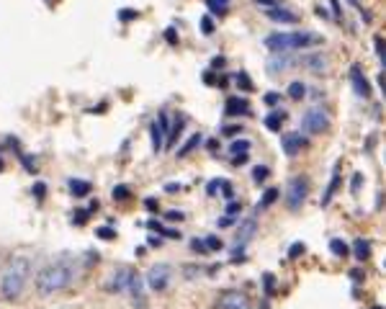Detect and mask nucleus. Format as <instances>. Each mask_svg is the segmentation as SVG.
Instances as JSON below:
<instances>
[{"label": "nucleus", "mask_w": 386, "mask_h": 309, "mask_svg": "<svg viewBox=\"0 0 386 309\" xmlns=\"http://www.w3.org/2000/svg\"><path fill=\"white\" fill-rule=\"evenodd\" d=\"M75 278H78V260L70 255H62V258L47 263L36 273V291L41 297H52V294H59L67 286H72Z\"/></svg>", "instance_id": "1"}, {"label": "nucleus", "mask_w": 386, "mask_h": 309, "mask_svg": "<svg viewBox=\"0 0 386 309\" xmlns=\"http://www.w3.org/2000/svg\"><path fill=\"white\" fill-rule=\"evenodd\" d=\"M28 278H31V260L28 258H16L8 263V268L3 271V278H0V294H3V299L13 302L18 299Z\"/></svg>", "instance_id": "2"}, {"label": "nucleus", "mask_w": 386, "mask_h": 309, "mask_svg": "<svg viewBox=\"0 0 386 309\" xmlns=\"http://www.w3.org/2000/svg\"><path fill=\"white\" fill-rule=\"evenodd\" d=\"M322 39L317 34H306V31H296V34H271L265 36V46L271 52H293L304 49V46H317Z\"/></svg>", "instance_id": "3"}, {"label": "nucleus", "mask_w": 386, "mask_h": 309, "mask_svg": "<svg viewBox=\"0 0 386 309\" xmlns=\"http://www.w3.org/2000/svg\"><path fill=\"white\" fill-rule=\"evenodd\" d=\"M306 193H309V180L304 175L291 178L289 180V188H286V206L296 211L306 201Z\"/></svg>", "instance_id": "4"}, {"label": "nucleus", "mask_w": 386, "mask_h": 309, "mask_svg": "<svg viewBox=\"0 0 386 309\" xmlns=\"http://www.w3.org/2000/svg\"><path fill=\"white\" fill-rule=\"evenodd\" d=\"M327 127H330V119L322 108H309L301 116V132H306V134H322Z\"/></svg>", "instance_id": "5"}, {"label": "nucleus", "mask_w": 386, "mask_h": 309, "mask_svg": "<svg viewBox=\"0 0 386 309\" xmlns=\"http://www.w3.org/2000/svg\"><path fill=\"white\" fill-rule=\"evenodd\" d=\"M168 281H170V266H165V263H157L147 273V286L152 291H162L168 286Z\"/></svg>", "instance_id": "6"}, {"label": "nucleus", "mask_w": 386, "mask_h": 309, "mask_svg": "<svg viewBox=\"0 0 386 309\" xmlns=\"http://www.w3.org/2000/svg\"><path fill=\"white\" fill-rule=\"evenodd\" d=\"M293 65H296V59L289 52H273V57L268 59L265 70H268V75H278V72H284V70H289Z\"/></svg>", "instance_id": "7"}, {"label": "nucleus", "mask_w": 386, "mask_h": 309, "mask_svg": "<svg viewBox=\"0 0 386 309\" xmlns=\"http://www.w3.org/2000/svg\"><path fill=\"white\" fill-rule=\"evenodd\" d=\"M281 147H284V152L289 157H296V154L306 147V139L301 134H284L281 137Z\"/></svg>", "instance_id": "8"}, {"label": "nucleus", "mask_w": 386, "mask_h": 309, "mask_svg": "<svg viewBox=\"0 0 386 309\" xmlns=\"http://www.w3.org/2000/svg\"><path fill=\"white\" fill-rule=\"evenodd\" d=\"M258 232V222H255V216H247V219H242V224H240V232H237V247H245L250 240H252V235Z\"/></svg>", "instance_id": "9"}, {"label": "nucleus", "mask_w": 386, "mask_h": 309, "mask_svg": "<svg viewBox=\"0 0 386 309\" xmlns=\"http://www.w3.org/2000/svg\"><path fill=\"white\" fill-rule=\"evenodd\" d=\"M350 83H353L355 93H358L361 98H368L371 96V85H368V80L363 77V72H361L358 65H353V70H350Z\"/></svg>", "instance_id": "10"}, {"label": "nucleus", "mask_w": 386, "mask_h": 309, "mask_svg": "<svg viewBox=\"0 0 386 309\" xmlns=\"http://www.w3.org/2000/svg\"><path fill=\"white\" fill-rule=\"evenodd\" d=\"M131 276H134V271H131V268H126V266L116 268V273L111 276V289H113V291H124V289H129Z\"/></svg>", "instance_id": "11"}, {"label": "nucleus", "mask_w": 386, "mask_h": 309, "mask_svg": "<svg viewBox=\"0 0 386 309\" xmlns=\"http://www.w3.org/2000/svg\"><path fill=\"white\" fill-rule=\"evenodd\" d=\"M224 114H227V116L250 114V103H247L245 98H240V96H232V98H227V103H224Z\"/></svg>", "instance_id": "12"}, {"label": "nucleus", "mask_w": 386, "mask_h": 309, "mask_svg": "<svg viewBox=\"0 0 386 309\" xmlns=\"http://www.w3.org/2000/svg\"><path fill=\"white\" fill-rule=\"evenodd\" d=\"M150 134H152V150H155V154H160L162 150H165V129L160 127L157 119L150 124Z\"/></svg>", "instance_id": "13"}, {"label": "nucleus", "mask_w": 386, "mask_h": 309, "mask_svg": "<svg viewBox=\"0 0 386 309\" xmlns=\"http://www.w3.org/2000/svg\"><path fill=\"white\" fill-rule=\"evenodd\" d=\"M337 185H340V162H335V167H332V178L327 183V191H324V196H322V206H330V201H332V196L337 191Z\"/></svg>", "instance_id": "14"}, {"label": "nucleus", "mask_w": 386, "mask_h": 309, "mask_svg": "<svg viewBox=\"0 0 386 309\" xmlns=\"http://www.w3.org/2000/svg\"><path fill=\"white\" fill-rule=\"evenodd\" d=\"M268 13V18L271 21H276V23H296V13H291V10H286V8H268L265 10Z\"/></svg>", "instance_id": "15"}, {"label": "nucleus", "mask_w": 386, "mask_h": 309, "mask_svg": "<svg viewBox=\"0 0 386 309\" xmlns=\"http://www.w3.org/2000/svg\"><path fill=\"white\" fill-rule=\"evenodd\" d=\"M301 65H304V67H309L314 75H322L324 70H327V59H324L322 54H309V57H304V59H301Z\"/></svg>", "instance_id": "16"}, {"label": "nucleus", "mask_w": 386, "mask_h": 309, "mask_svg": "<svg viewBox=\"0 0 386 309\" xmlns=\"http://www.w3.org/2000/svg\"><path fill=\"white\" fill-rule=\"evenodd\" d=\"M353 255H355V260H368L371 258V245L363 240V237H358V240H355L353 242Z\"/></svg>", "instance_id": "17"}, {"label": "nucleus", "mask_w": 386, "mask_h": 309, "mask_svg": "<svg viewBox=\"0 0 386 309\" xmlns=\"http://www.w3.org/2000/svg\"><path fill=\"white\" fill-rule=\"evenodd\" d=\"M183 127H186V116H183V114H178L175 121H173V129H168V147H173V142H175L178 137H181Z\"/></svg>", "instance_id": "18"}, {"label": "nucleus", "mask_w": 386, "mask_h": 309, "mask_svg": "<svg viewBox=\"0 0 386 309\" xmlns=\"http://www.w3.org/2000/svg\"><path fill=\"white\" fill-rule=\"evenodd\" d=\"M129 289H131V294H134V304L137 307H142L144 304V291H142V276H131V281H129Z\"/></svg>", "instance_id": "19"}, {"label": "nucleus", "mask_w": 386, "mask_h": 309, "mask_svg": "<svg viewBox=\"0 0 386 309\" xmlns=\"http://www.w3.org/2000/svg\"><path fill=\"white\" fill-rule=\"evenodd\" d=\"M70 191H72V196H75V198H85L88 193L93 191V185L88 183V180H70Z\"/></svg>", "instance_id": "20"}, {"label": "nucleus", "mask_w": 386, "mask_h": 309, "mask_svg": "<svg viewBox=\"0 0 386 309\" xmlns=\"http://www.w3.org/2000/svg\"><path fill=\"white\" fill-rule=\"evenodd\" d=\"M201 142H203V137H201V134H191L188 142H186L183 147H178V157H188V154H191L193 150H196Z\"/></svg>", "instance_id": "21"}, {"label": "nucleus", "mask_w": 386, "mask_h": 309, "mask_svg": "<svg viewBox=\"0 0 386 309\" xmlns=\"http://www.w3.org/2000/svg\"><path fill=\"white\" fill-rule=\"evenodd\" d=\"M284 119H286V111H273V114L265 116V127H268L271 132H281V124H284Z\"/></svg>", "instance_id": "22"}, {"label": "nucleus", "mask_w": 386, "mask_h": 309, "mask_svg": "<svg viewBox=\"0 0 386 309\" xmlns=\"http://www.w3.org/2000/svg\"><path fill=\"white\" fill-rule=\"evenodd\" d=\"M306 96V85L301 83V80H293L291 85H289V98L291 101H301Z\"/></svg>", "instance_id": "23"}, {"label": "nucleus", "mask_w": 386, "mask_h": 309, "mask_svg": "<svg viewBox=\"0 0 386 309\" xmlns=\"http://www.w3.org/2000/svg\"><path fill=\"white\" fill-rule=\"evenodd\" d=\"M229 152L234 154V157H237V154H247L250 152V142H247V139H237V142L229 145Z\"/></svg>", "instance_id": "24"}, {"label": "nucleus", "mask_w": 386, "mask_h": 309, "mask_svg": "<svg viewBox=\"0 0 386 309\" xmlns=\"http://www.w3.org/2000/svg\"><path fill=\"white\" fill-rule=\"evenodd\" d=\"M330 250H332V255H337V258H348V245L343 242V240H332L330 242Z\"/></svg>", "instance_id": "25"}, {"label": "nucleus", "mask_w": 386, "mask_h": 309, "mask_svg": "<svg viewBox=\"0 0 386 309\" xmlns=\"http://www.w3.org/2000/svg\"><path fill=\"white\" fill-rule=\"evenodd\" d=\"M111 196H113V201H126L131 196V188H129V185H113Z\"/></svg>", "instance_id": "26"}, {"label": "nucleus", "mask_w": 386, "mask_h": 309, "mask_svg": "<svg viewBox=\"0 0 386 309\" xmlns=\"http://www.w3.org/2000/svg\"><path fill=\"white\" fill-rule=\"evenodd\" d=\"M276 198H278V188H268V191L263 193V201L258 204V211H260V209H265V206H271Z\"/></svg>", "instance_id": "27"}, {"label": "nucleus", "mask_w": 386, "mask_h": 309, "mask_svg": "<svg viewBox=\"0 0 386 309\" xmlns=\"http://www.w3.org/2000/svg\"><path fill=\"white\" fill-rule=\"evenodd\" d=\"M150 227H152V229H157V232H160V235H165V237H170V240H178V237H181V232H175V229H168V227H162V224H157L155 219L150 222Z\"/></svg>", "instance_id": "28"}, {"label": "nucleus", "mask_w": 386, "mask_h": 309, "mask_svg": "<svg viewBox=\"0 0 386 309\" xmlns=\"http://www.w3.org/2000/svg\"><path fill=\"white\" fill-rule=\"evenodd\" d=\"M221 309H245V302H242V297H227L221 302Z\"/></svg>", "instance_id": "29"}, {"label": "nucleus", "mask_w": 386, "mask_h": 309, "mask_svg": "<svg viewBox=\"0 0 386 309\" xmlns=\"http://www.w3.org/2000/svg\"><path fill=\"white\" fill-rule=\"evenodd\" d=\"M268 175H271V170L265 167V165H255V167H252V180H255V183H263Z\"/></svg>", "instance_id": "30"}, {"label": "nucleus", "mask_w": 386, "mask_h": 309, "mask_svg": "<svg viewBox=\"0 0 386 309\" xmlns=\"http://www.w3.org/2000/svg\"><path fill=\"white\" fill-rule=\"evenodd\" d=\"M304 253H306V245H304V242H293V245L289 247V258H291V260H296V258L304 255Z\"/></svg>", "instance_id": "31"}, {"label": "nucleus", "mask_w": 386, "mask_h": 309, "mask_svg": "<svg viewBox=\"0 0 386 309\" xmlns=\"http://www.w3.org/2000/svg\"><path fill=\"white\" fill-rule=\"evenodd\" d=\"M137 15H139V10H134V8H121V10H118V18H121L124 23H129V21H134V18H137Z\"/></svg>", "instance_id": "32"}, {"label": "nucleus", "mask_w": 386, "mask_h": 309, "mask_svg": "<svg viewBox=\"0 0 386 309\" xmlns=\"http://www.w3.org/2000/svg\"><path fill=\"white\" fill-rule=\"evenodd\" d=\"M96 235H98L100 240H113V237H116V232H113L111 227H98V229H96Z\"/></svg>", "instance_id": "33"}, {"label": "nucleus", "mask_w": 386, "mask_h": 309, "mask_svg": "<svg viewBox=\"0 0 386 309\" xmlns=\"http://www.w3.org/2000/svg\"><path fill=\"white\" fill-rule=\"evenodd\" d=\"M88 214H91V209H80V211H75V214H72V224H85L88 222Z\"/></svg>", "instance_id": "34"}, {"label": "nucleus", "mask_w": 386, "mask_h": 309, "mask_svg": "<svg viewBox=\"0 0 386 309\" xmlns=\"http://www.w3.org/2000/svg\"><path fill=\"white\" fill-rule=\"evenodd\" d=\"M201 28H203V34H206V36H211V34H214V21L209 18V15H203V18H201Z\"/></svg>", "instance_id": "35"}, {"label": "nucleus", "mask_w": 386, "mask_h": 309, "mask_svg": "<svg viewBox=\"0 0 386 309\" xmlns=\"http://www.w3.org/2000/svg\"><path fill=\"white\" fill-rule=\"evenodd\" d=\"M206 5H209V10L216 13V15H224L227 13V5H219V3H214V0H206Z\"/></svg>", "instance_id": "36"}, {"label": "nucleus", "mask_w": 386, "mask_h": 309, "mask_svg": "<svg viewBox=\"0 0 386 309\" xmlns=\"http://www.w3.org/2000/svg\"><path fill=\"white\" fill-rule=\"evenodd\" d=\"M206 250H221V240L219 237H206Z\"/></svg>", "instance_id": "37"}, {"label": "nucleus", "mask_w": 386, "mask_h": 309, "mask_svg": "<svg viewBox=\"0 0 386 309\" xmlns=\"http://www.w3.org/2000/svg\"><path fill=\"white\" fill-rule=\"evenodd\" d=\"M234 222H237V216H229V214H227L224 219H219V222H216V227H219V229H227V227H232Z\"/></svg>", "instance_id": "38"}, {"label": "nucleus", "mask_w": 386, "mask_h": 309, "mask_svg": "<svg viewBox=\"0 0 386 309\" xmlns=\"http://www.w3.org/2000/svg\"><path fill=\"white\" fill-rule=\"evenodd\" d=\"M374 44H376V54H379V59H381V62H386V52H384V39H381V36H376V41H374Z\"/></svg>", "instance_id": "39"}, {"label": "nucleus", "mask_w": 386, "mask_h": 309, "mask_svg": "<svg viewBox=\"0 0 386 309\" xmlns=\"http://www.w3.org/2000/svg\"><path fill=\"white\" fill-rule=\"evenodd\" d=\"M237 85H242L245 90H250V88H252V83H250V77H247L245 72H240V75H237Z\"/></svg>", "instance_id": "40"}, {"label": "nucleus", "mask_w": 386, "mask_h": 309, "mask_svg": "<svg viewBox=\"0 0 386 309\" xmlns=\"http://www.w3.org/2000/svg\"><path fill=\"white\" fill-rule=\"evenodd\" d=\"M361 180H363V175H361V173H355V175H353V180H350V191H353V193H358Z\"/></svg>", "instance_id": "41"}, {"label": "nucleus", "mask_w": 386, "mask_h": 309, "mask_svg": "<svg viewBox=\"0 0 386 309\" xmlns=\"http://www.w3.org/2000/svg\"><path fill=\"white\" fill-rule=\"evenodd\" d=\"M34 196L36 198H44V196H47V185H44V183H34Z\"/></svg>", "instance_id": "42"}, {"label": "nucleus", "mask_w": 386, "mask_h": 309, "mask_svg": "<svg viewBox=\"0 0 386 309\" xmlns=\"http://www.w3.org/2000/svg\"><path fill=\"white\" fill-rule=\"evenodd\" d=\"M165 219H168V222H181V219H183V211H175V209H173V211L165 214Z\"/></svg>", "instance_id": "43"}, {"label": "nucleus", "mask_w": 386, "mask_h": 309, "mask_svg": "<svg viewBox=\"0 0 386 309\" xmlns=\"http://www.w3.org/2000/svg\"><path fill=\"white\" fill-rule=\"evenodd\" d=\"M263 284H265V291L273 294V286H276V284H273V276H271V273H265V276H263Z\"/></svg>", "instance_id": "44"}, {"label": "nucleus", "mask_w": 386, "mask_h": 309, "mask_svg": "<svg viewBox=\"0 0 386 309\" xmlns=\"http://www.w3.org/2000/svg\"><path fill=\"white\" fill-rule=\"evenodd\" d=\"M221 134H224V137H234V134H242V127H224V129H221Z\"/></svg>", "instance_id": "45"}, {"label": "nucleus", "mask_w": 386, "mask_h": 309, "mask_svg": "<svg viewBox=\"0 0 386 309\" xmlns=\"http://www.w3.org/2000/svg\"><path fill=\"white\" fill-rule=\"evenodd\" d=\"M219 188L224 191V198H227V201H232V196H234V193H232V185H229L227 180H221V185H219Z\"/></svg>", "instance_id": "46"}, {"label": "nucleus", "mask_w": 386, "mask_h": 309, "mask_svg": "<svg viewBox=\"0 0 386 309\" xmlns=\"http://www.w3.org/2000/svg\"><path fill=\"white\" fill-rule=\"evenodd\" d=\"M219 185H221V180H211L209 185H206V193H209V196H214V193L219 191Z\"/></svg>", "instance_id": "47"}, {"label": "nucleus", "mask_w": 386, "mask_h": 309, "mask_svg": "<svg viewBox=\"0 0 386 309\" xmlns=\"http://www.w3.org/2000/svg\"><path fill=\"white\" fill-rule=\"evenodd\" d=\"M263 101H265V103H268V106H276V103L281 101V96H278V93H268V96H265Z\"/></svg>", "instance_id": "48"}, {"label": "nucleus", "mask_w": 386, "mask_h": 309, "mask_svg": "<svg viewBox=\"0 0 386 309\" xmlns=\"http://www.w3.org/2000/svg\"><path fill=\"white\" fill-rule=\"evenodd\" d=\"M240 209H242V206L237 204V201H229V206H227V214H229V216H234V214H240Z\"/></svg>", "instance_id": "49"}, {"label": "nucleus", "mask_w": 386, "mask_h": 309, "mask_svg": "<svg viewBox=\"0 0 386 309\" xmlns=\"http://www.w3.org/2000/svg\"><path fill=\"white\" fill-rule=\"evenodd\" d=\"M165 39H168V44H173V46L178 44V36H175V31H173V28H168V31H165Z\"/></svg>", "instance_id": "50"}, {"label": "nucleus", "mask_w": 386, "mask_h": 309, "mask_svg": "<svg viewBox=\"0 0 386 309\" xmlns=\"http://www.w3.org/2000/svg\"><path fill=\"white\" fill-rule=\"evenodd\" d=\"M181 188H183L181 183H168V185H165V191H168V193H178Z\"/></svg>", "instance_id": "51"}, {"label": "nucleus", "mask_w": 386, "mask_h": 309, "mask_svg": "<svg viewBox=\"0 0 386 309\" xmlns=\"http://www.w3.org/2000/svg\"><path fill=\"white\" fill-rule=\"evenodd\" d=\"M193 250H198V253H203V250H206V245H203V242H198V240H193Z\"/></svg>", "instance_id": "52"}, {"label": "nucleus", "mask_w": 386, "mask_h": 309, "mask_svg": "<svg viewBox=\"0 0 386 309\" xmlns=\"http://www.w3.org/2000/svg\"><path fill=\"white\" fill-rule=\"evenodd\" d=\"M350 276H353V281H363V273L355 268V271H350Z\"/></svg>", "instance_id": "53"}, {"label": "nucleus", "mask_w": 386, "mask_h": 309, "mask_svg": "<svg viewBox=\"0 0 386 309\" xmlns=\"http://www.w3.org/2000/svg\"><path fill=\"white\" fill-rule=\"evenodd\" d=\"M330 5H332V13H335V18H337V15H340V3H337V0H330Z\"/></svg>", "instance_id": "54"}, {"label": "nucleus", "mask_w": 386, "mask_h": 309, "mask_svg": "<svg viewBox=\"0 0 386 309\" xmlns=\"http://www.w3.org/2000/svg\"><path fill=\"white\" fill-rule=\"evenodd\" d=\"M258 5H268V8H273L276 5V0H255Z\"/></svg>", "instance_id": "55"}, {"label": "nucleus", "mask_w": 386, "mask_h": 309, "mask_svg": "<svg viewBox=\"0 0 386 309\" xmlns=\"http://www.w3.org/2000/svg\"><path fill=\"white\" fill-rule=\"evenodd\" d=\"M144 206H147V209H157V201H155V198H147Z\"/></svg>", "instance_id": "56"}, {"label": "nucleus", "mask_w": 386, "mask_h": 309, "mask_svg": "<svg viewBox=\"0 0 386 309\" xmlns=\"http://www.w3.org/2000/svg\"><path fill=\"white\" fill-rule=\"evenodd\" d=\"M379 85H381V90H384V93H386V77H384V72H381V75H379Z\"/></svg>", "instance_id": "57"}, {"label": "nucleus", "mask_w": 386, "mask_h": 309, "mask_svg": "<svg viewBox=\"0 0 386 309\" xmlns=\"http://www.w3.org/2000/svg\"><path fill=\"white\" fill-rule=\"evenodd\" d=\"M348 3H350V5H355V8H358V5H361V0H348Z\"/></svg>", "instance_id": "58"}, {"label": "nucleus", "mask_w": 386, "mask_h": 309, "mask_svg": "<svg viewBox=\"0 0 386 309\" xmlns=\"http://www.w3.org/2000/svg\"><path fill=\"white\" fill-rule=\"evenodd\" d=\"M214 3H219V5H229V0H214Z\"/></svg>", "instance_id": "59"}, {"label": "nucleus", "mask_w": 386, "mask_h": 309, "mask_svg": "<svg viewBox=\"0 0 386 309\" xmlns=\"http://www.w3.org/2000/svg\"><path fill=\"white\" fill-rule=\"evenodd\" d=\"M3 167H5V162H3V157H0V173H3Z\"/></svg>", "instance_id": "60"}, {"label": "nucleus", "mask_w": 386, "mask_h": 309, "mask_svg": "<svg viewBox=\"0 0 386 309\" xmlns=\"http://www.w3.org/2000/svg\"><path fill=\"white\" fill-rule=\"evenodd\" d=\"M374 309H381V307H374Z\"/></svg>", "instance_id": "61"}]
</instances>
